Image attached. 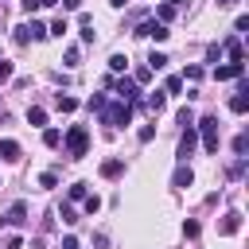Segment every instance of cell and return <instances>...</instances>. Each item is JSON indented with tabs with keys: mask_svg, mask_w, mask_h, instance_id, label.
I'll return each mask as SVG.
<instances>
[{
	"mask_svg": "<svg viewBox=\"0 0 249 249\" xmlns=\"http://www.w3.org/2000/svg\"><path fill=\"white\" fill-rule=\"evenodd\" d=\"M70 198L82 202V198H86V183H74V187H70Z\"/></svg>",
	"mask_w": 249,
	"mask_h": 249,
	"instance_id": "obj_30",
	"label": "cell"
},
{
	"mask_svg": "<svg viewBox=\"0 0 249 249\" xmlns=\"http://www.w3.org/2000/svg\"><path fill=\"white\" fill-rule=\"evenodd\" d=\"M226 54H230V62H241V35L226 39Z\"/></svg>",
	"mask_w": 249,
	"mask_h": 249,
	"instance_id": "obj_15",
	"label": "cell"
},
{
	"mask_svg": "<svg viewBox=\"0 0 249 249\" xmlns=\"http://www.w3.org/2000/svg\"><path fill=\"white\" fill-rule=\"evenodd\" d=\"M183 78H191V82H198V78H202V66H187V70H183Z\"/></svg>",
	"mask_w": 249,
	"mask_h": 249,
	"instance_id": "obj_33",
	"label": "cell"
},
{
	"mask_svg": "<svg viewBox=\"0 0 249 249\" xmlns=\"http://www.w3.org/2000/svg\"><path fill=\"white\" fill-rule=\"evenodd\" d=\"M0 222H8V226H23V222H27V202H12V210H8Z\"/></svg>",
	"mask_w": 249,
	"mask_h": 249,
	"instance_id": "obj_9",
	"label": "cell"
},
{
	"mask_svg": "<svg viewBox=\"0 0 249 249\" xmlns=\"http://www.w3.org/2000/svg\"><path fill=\"white\" fill-rule=\"evenodd\" d=\"M62 31H70V23H66V16H58V19L51 23V31H47V35H58V39H62Z\"/></svg>",
	"mask_w": 249,
	"mask_h": 249,
	"instance_id": "obj_21",
	"label": "cell"
},
{
	"mask_svg": "<svg viewBox=\"0 0 249 249\" xmlns=\"http://www.w3.org/2000/svg\"><path fill=\"white\" fill-rule=\"evenodd\" d=\"M230 109H233V113H245V109H249V89H245V86H237V93L230 97Z\"/></svg>",
	"mask_w": 249,
	"mask_h": 249,
	"instance_id": "obj_13",
	"label": "cell"
},
{
	"mask_svg": "<svg viewBox=\"0 0 249 249\" xmlns=\"http://www.w3.org/2000/svg\"><path fill=\"white\" fill-rule=\"evenodd\" d=\"M8 78H12V62H8V58H0V86H4Z\"/></svg>",
	"mask_w": 249,
	"mask_h": 249,
	"instance_id": "obj_31",
	"label": "cell"
},
{
	"mask_svg": "<svg viewBox=\"0 0 249 249\" xmlns=\"http://www.w3.org/2000/svg\"><path fill=\"white\" fill-rule=\"evenodd\" d=\"M27 121H31L35 128H39V124H47V113H43L39 105H31V109H27Z\"/></svg>",
	"mask_w": 249,
	"mask_h": 249,
	"instance_id": "obj_19",
	"label": "cell"
},
{
	"mask_svg": "<svg viewBox=\"0 0 249 249\" xmlns=\"http://www.w3.org/2000/svg\"><path fill=\"white\" fill-rule=\"evenodd\" d=\"M132 82H136V86L152 82V70H148V66H136V70H132Z\"/></svg>",
	"mask_w": 249,
	"mask_h": 249,
	"instance_id": "obj_22",
	"label": "cell"
},
{
	"mask_svg": "<svg viewBox=\"0 0 249 249\" xmlns=\"http://www.w3.org/2000/svg\"><path fill=\"white\" fill-rule=\"evenodd\" d=\"M183 233H187V237H198V222H195V218H191V222H183Z\"/></svg>",
	"mask_w": 249,
	"mask_h": 249,
	"instance_id": "obj_37",
	"label": "cell"
},
{
	"mask_svg": "<svg viewBox=\"0 0 249 249\" xmlns=\"http://www.w3.org/2000/svg\"><path fill=\"white\" fill-rule=\"evenodd\" d=\"M86 148H89V132H86V124H70V132H66V152H70V160H82Z\"/></svg>",
	"mask_w": 249,
	"mask_h": 249,
	"instance_id": "obj_1",
	"label": "cell"
},
{
	"mask_svg": "<svg viewBox=\"0 0 249 249\" xmlns=\"http://www.w3.org/2000/svg\"><path fill=\"white\" fill-rule=\"evenodd\" d=\"M47 4H54V0H43V8H47Z\"/></svg>",
	"mask_w": 249,
	"mask_h": 249,
	"instance_id": "obj_44",
	"label": "cell"
},
{
	"mask_svg": "<svg viewBox=\"0 0 249 249\" xmlns=\"http://www.w3.org/2000/svg\"><path fill=\"white\" fill-rule=\"evenodd\" d=\"M54 105H58L62 113H74V109H78V97H66V93H58V101H54Z\"/></svg>",
	"mask_w": 249,
	"mask_h": 249,
	"instance_id": "obj_18",
	"label": "cell"
},
{
	"mask_svg": "<svg viewBox=\"0 0 249 249\" xmlns=\"http://www.w3.org/2000/svg\"><path fill=\"white\" fill-rule=\"evenodd\" d=\"M136 35H144V39H156V43H163L171 31H167V23H160V19H144L140 27H136Z\"/></svg>",
	"mask_w": 249,
	"mask_h": 249,
	"instance_id": "obj_6",
	"label": "cell"
},
{
	"mask_svg": "<svg viewBox=\"0 0 249 249\" xmlns=\"http://www.w3.org/2000/svg\"><path fill=\"white\" fill-rule=\"evenodd\" d=\"M233 152H237V156H245V152H249V136H245V132L233 140Z\"/></svg>",
	"mask_w": 249,
	"mask_h": 249,
	"instance_id": "obj_29",
	"label": "cell"
},
{
	"mask_svg": "<svg viewBox=\"0 0 249 249\" xmlns=\"http://www.w3.org/2000/svg\"><path fill=\"white\" fill-rule=\"evenodd\" d=\"M101 121L121 128V124H128V121H132V105H124V101H117V105H105V109H101Z\"/></svg>",
	"mask_w": 249,
	"mask_h": 249,
	"instance_id": "obj_3",
	"label": "cell"
},
{
	"mask_svg": "<svg viewBox=\"0 0 249 249\" xmlns=\"http://www.w3.org/2000/svg\"><path fill=\"white\" fill-rule=\"evenodd\" d=\"M4 249H23V237H8V241H4Z\"/></svg>",
	"mask_w": 249,
	"mask_h": 249,
	"instance_id": "obj_39",
	"label": "cell"
},
{
	"mask_svg": "<svg viewBox=\"0 0 249 249\" xmlns=\"http://www.w3.org/2000/svg\"><path fill=\"white\" fill-rule=\"evenodd\" d=\"M179 124H183V128H191V124H195V109H191V105H183V109H179Z\"/></svg>",
	"mask_w": 249,
	"mask_h": 249,
	"instance_id": "obj_23",
	"label": "cell"
},
{
	"mask_svg": "<svg viewBox=\"0 0 249 249\" xmlns=\"http://www.w3.org/2000/svg\"><path fill=\"white\" fill-rule=\"evenodd\" d=\"M0 160H4V163H16V160H19V144H16V140H0Z\"/></svg>",
	"mask_w": 249,
	"mask_h": 249,
	"instance_id": "obj_14",
	"label": "cell"
},
{
	"mask_svg": "<svg viewBox=\"0 0 249 249\" xmlns=\"http://www.w3.org/2000/svg\"><path fill=\"white\" fill-rule=\"evenodd\" d=\"M19 4H23V12H39L43 8V0H19Z\"/></svg>",
	"mask_w": 249,
	"mask_h": 249,
	"instance_id": "obj_38",
	"label": "cell"
},
{
	"mask_svg": "<svg viewBox=\"0 0 249 249\" xmlns=\"http://www.w3.org/2000/svg\"><path fill=\"white\" fill-rule=\"evenodd\" d=\"M113 89H117V97H121L124 105H136V101H140V86H136L132 78H117Z\"/></svg>",
	"mask_w": 249,
	"mask_h": 249,
	"instance_id": "obj_5",
	"label": "cell"
},
{
	"mask_svg": "<svg viewBox=\"0 0 249 249\" xmlns=\"http://www.w3.org/2000/svg\"><path fill=\"white\" fill-rule=\"evenodd\" d=\"M230 4H237V0H218V8H230Z\"/></svg>",
	"mask_w": 249,
	"mask_h": 249,
	"instance_id": "obj_41",
	"label": "cell"
},
{
	"mask_svg": "<svg viewBox=\"0 0 249 249\" xmlns=\"http://www.w3.org/2000/svg\"><path fill=\"white\" fill-rule=\"evenodd\" d=\"M82 62V51L78 47H66V66H78Z\"/></svg>",
	"mask_w": 249,
	"mask_h": 249,
	"instance_id": "obj_27",
	"label": "cell"
},
{
	"mask_svg": "<svg viewBox=\"0 0 249 249\" xmlns=\"http://www.w3.org/2000/svg\"><path fill=\"white\" fill-rule=\"evenodd\" d=\"M62 222H66V226H74V222H78V214H74V206H62Z\"/></svg>",
	"mask_w": 249,
	"mask_h": 249,
	"instance_id": "obj_36",
	"label": "cell"
},
{
	"mask_svg": "<svg viewBox=\"0 0 249 249\" xmlns=\"http://www.w3.org/2000/svg\"><path fill=\"white\" fill-rule=\"evenodd\" d=\"M195 144H198V132H195V124H191V128H183V136H179V152H175L179 163H187V160L195 156Z\"/></svg>",
	"mask_w": 249,
	"mask_h": 249,
	"instance_id": "obj_7",
	"label": "cell"
},
{
	"mask_svg": "<svg viewBox=\"0 0 249 249\" xmlns=\"http://www.w3.org/2000/svg\"><path fill=\"white\" fill-rule=\"evenodd\" d=\"M163 66H167V54H163V51H152V54H148V70L156 74V70H163Z\"/></svg>",
	"mask_w": 249,
	"mask_h": 249,
	"instance_id": "obj_16",
	"label": "cell"
},
{
	"mask_svg": "<svg viewBox=\"0 0 249 249\" xmlns=\"http://www.w3.org/2000/svg\"><path fill=\"white\" fill-rule=\"evenodd\" d=\"M191 183H195V171H191L187 163H179V167H175V175H171V187H179V191H183V187H191Z\"/></svg>",
	"mask_w": 249,
	"mask_h": 249,
	"instance_id": "obj_11",
	"label": "cell"
},
{
	"mask_svg": "<svg viewBox=\"0 0 249 249\" xmlns=\"http://www.w3.org/2000/svg\"><path fill=\"white\" fill-rule=\"evenodd\" d=\"M124 66H128V58H124V54H113V58H109V70H117V74H121Z\"/></svg>",
	"mask_w": 249,
	"mask_h": 249,
	"instance_id": "obj_28",
	"label": "cell"
},
{
	"mask_svg": "<svg viewBox=\"0 0 249 249\" xmlns=\"http://www.w3.org/2000/svg\"><path fill=\"white\" fill-rule=\"evenodd\" d=\"M245 74V62H226V66H214V78L218 82H230V78H241Z\"/></svg>",
	"mask_w": 249,
	"mask_h": 249,
	"instance_id": "obj_8",
	"label": "cell"
},
{
	"mask_svg": "<svg viewBox=\"0 0 249 249\" xmlns=\"http://www.w3.org/2000/svg\"><path fill=\"white\" fill-rule=\"evenodd\" d=\"M195 132H202V148L214 156V152H218V117H202V121L195 124Z\"/></svg>",
	"mask_w": 249,
	"mask_h": 249,
	"instance_id": "obj_2",
	"label": "cell"
},
{
	"mask_svg": "<svg viewBox=\"0 0 249 249\" xmlns=\"http://www.w3.org/2000/svg\"><path fill=\"white\" fill-rule=\"evenodd\" d=\"M58 140H62L58 128H47V132H43V144H47V148H58Z\"/></svg>",
	"mask_w": 249,
	"mask_h": 249,
	"instance_id": "obj_24",
	"label": "cell"
},
{
	"mask_svg": "<svg viewBox=\"0 0 249 249\" xmlns=\"http://www.w3.org/2000/svg\"><path fill=\"white\" fill-rule=\"evenodd\" d=\"M109 4H113V8H124V0H109Z\"/></svg>",
	"mask_w": 249,
	"mask_h": 249,
	"instance_id": "obj_43",
	"label": "cell"
},
{
	"mask_svg": "<svg viewBox=\"0 0 249 249\" xmlns=\"http://www.w3.org/2000/svg\"><path fill=\"white\" fill-rule=\"evenodd\" d=\"M39 187H43V191L58 187V175H54V171H43V175H39Z\"/></svg>",
	"mask_w": 249,
	"mask_h": 249,
	"instance_id": "obj_25",
	"label": "cell"
},
{
	"mask_svg": "<svg viewBox=\"0 0 249 249\" xmlns=\"http://www.w3.org/2000/svg\"><path fill=\"white\" fill-rule=\"evenodd\" d=\"M70 249H82V245H70Z\"/></svg>",
	"mask_w": 249,
	"mask_h": 249,
	"instance_id": "obj_45",
	"label": "cell"
},
{
	"mask_svg": "<svg viewBox=\"0 0 249 249\" xmlns=\"http://www.w3.org/2000/svg\"><path fill=\"white\" fill-rule=\"evenodd\" d=\"M144 105H148V109H152V113H160V109H163V105H167V97H163V93H160V89H156V93H152V97H148V101H144Z\"/></svg>",
	"mask_w": 249,
	"mask_h": 249,
	"instance_id": "obj_17",
	"label": "cell"
},
{
	"mask_svg": "<svg viewBox=\"0 0 249 249\" xmlns=\"http://www.w3.org/2000/svg\"><path fill=\"white\" fill-rule=\"evenodd\" d=\"M179 89H183V78H179V74H175V78H167V93H179Z\"/></svg>",
	"mask_w": 249,
	"mask_h": 249,
	"instance_id": "obj_34",
	"label": "cell"
},
{
	"mask_svg": "<svg viewBox=\"0 0 249 249\" xmlns=\"http://www.w3.org/2000/svg\"><path fill=\"white\" fill-rule=\"evenodd\" d=\"M124 171V160H117V156H109V160H101V175L105 179H117Z\"/></svg>",
	"mask_w": 249,
	"mask_h": 249,
	"instance_id": "obj_12",
	"label": "cell"
},
{
	"mask_svg": "<svg viewBox=\"0 0 249 249\" xmlns=\"http://www.w3.org/2000/svg\"><path fill=\"white\" fill-rule=\"evenodd\" d=\"M89 109H93V113H101V109H105V97H101V93H93V97H89Z\"/></svg>",
	"mask_w": 249,
	"mask_h": 249,
	"instance_id": "obj_35",
	"label": "cell"
},
{
	"mask_svg": "<svg viewBox=\"0 0 249 249\" xmlns=\"http://www.w3.org/2000/svg\"><path fill=\"white\" fill-rule=\"evenodd\" d=\"M39 39H47V27L39 23V19H31V23H19L16 27V43L23 47V43H39Z\"/></svg>",
	"mask_w": 249,
	"mask_h": 249,
	"instance_id": "obj_4",
	"label": "cell"
},
{
	"mask_svg": "<svg viewBox=\"0 0 249 249\" xmlns=\"http://www.w3.org/2000/svg\"><path fill=\"white\" fill-rule=\"evenodd\" d=\"M82 202H86V214H97V210H101V198H97V195H86Z\"/></svg>",
	"mask_w": 249,
	"mask_h": 249,
	"instance_id": "obj_26",
	"label": "cell"
},
{
	"mask_svg": "<svg viewBox=\"0 0 249 249\" xmlns=\"http://www.w3.org/2000/svg\"><path fill=\"white\" fill-rule=\"evenodd\" d=\"M156 19H160V23L175 19V8H171V4H160V8H156Z\"/></svg>",
	"mask_w": 249,
	"mask_h": 249,
	"instance_id": "obj_20",
	"label": "cell"
},
{
	"mask_svg": "<svg viewBox=\"0 0 249 249\" xmlns=\"http://www.w3.org/2000/svg\"><path fill=\"white\" fill-rule=\"evenodd\" d=\"M163 4H171V8H179V4H183V0H163Z\"/></svg>",
	"mask_w": 249,
	"mask_h": 249,
	"instance_id": "obj_42",
	"label": "cell"
},
{
	"mask_svg": "<svg viewBox=\"0 0 249 249\" xmlns=\"http://www.w3.org/2000/svg\"><path fill=\"white\" fill-rule=\"evenodd\" d=\"M237 230H241V214H237V210L222 214V222H218V233H226V237H230V233H237Z\"/></svg>",
	"mask_w": 249,
	"mask_h": 249,
	"instance_id": "obj_10",
	"label": "cell"
},
{
	"mask_svg": "<svg viewBox=\"0 0 249 249\" xmlns=\"http://www.w3.org/2000/svg\"><path fill=\"white\" fill-rule=\"evenodd\" d=\"M62 8H66V12H78V8H82V0H62Z\"/></svg>",
	"mask_w": 249,
	"mask_h": 249,
	"instance_id": "obj_40",
	"label": "cell"
},
{
	"mask_svg": "<svg viewBox=\"0 0 249 249\" xmlns=\"http://www.w3.org/2000/svg\"><path fill=\"white\" fill-rule=\"evenodd\" d=\"M241 31H249V16H237V23H233V35H241Z\"/></svg>",
	"mask_w": 249,
	"mask_h": 249,
	"instance_id": "obj_32",
	"label": "cell"
}]
</instances>
